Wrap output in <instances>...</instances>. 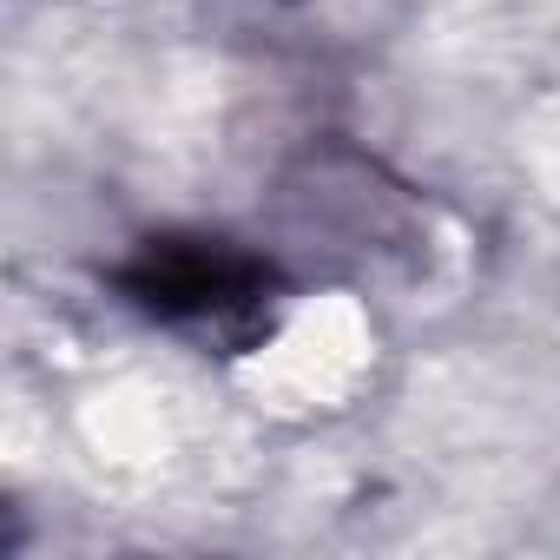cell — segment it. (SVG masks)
Instances as JSON below:
<instances>
[{
    "label": "cell",
    "mask_w": 560,
    "mask_h": 560,
    "mask_svg": "<svg viewBox=\"0 0 560 560\" xmlns=\"http://www.w3.org/2000/svg\"><path fill=\"white\" fill-rule=\"evenodd\" d=\"M264 284L270 270L218 237H165L139 257L132 270V298L185 330H231L264 317Z\"/></svg>",
    "instance_id": "3957f363"
},
{
    "label": "cell",
    "mask_w": 560,
    "mask_h": 560,
    "mask_svg": "<svg viewBox=\"0 0 560 560\" xmlns=\"http://www.w3.org/2000/svg\"><path fill=\"white\" fill-rule=\"evenodd\" d=\"M198 21L218 47L270 67H343L383 54L409 0H198Z\"/></svg>",
    "instance_id": "7a4b0ae2"
},
{
    "label": "cell",
    "mask_w": 560,
    "mask_h": 560,
    "mask_svg": "<svg viewBox=\"0 0 560 560\" xmlns=\"http://www.w3.org/2000/svg\"><path fill=\"white\" fill-rule=\"evenodd\" d=\"M284 231L304 250L357 270H389L422 250V211L396 178H383V165L357 152H311L284 178Z\"/></svg>",
    "instance_id": "6da1fadb"
}]
</instances>
